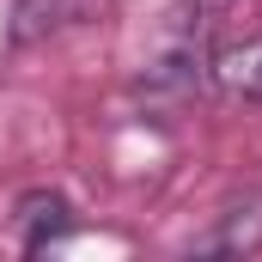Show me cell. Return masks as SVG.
Returning <instances> with one entry per match:
<instances>
[{
	"label": "cell",
	"mask_w": 262,
	"mask_h": 262,
	"mask_svg": "<svg viewBox=\"0 0 262 262\" xmlns=\"http://www.w3.org/2000/svg\"><path fill=\"white\" fill-rule=\"evenodd\" d=\"M61 226H67V201H61V195L37 189V195L18 201V238H25V250H43Z\"/></svg>",
	"instance_id": "obj_2"
},
{
	"label": "cell",
	"mask_w": 262,
	"mask_h": 262,
	"mask_svg": "<svg viewBox=\"0 0 262 262\" xmlns=\"http://www.w3.org/2000/svg\"><path fill=\"white\" fill-rule=\"evenodd\" d=\"M213 79L226 98H244V104H262V37L244 43V49H226L213 61Z\"/></svg>",
	"instance_id": "obj_1"
}]
</instances>
